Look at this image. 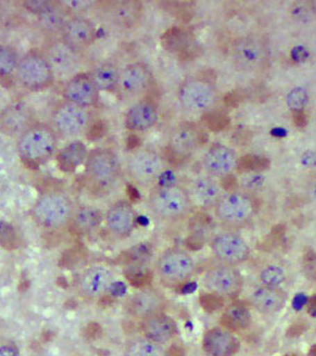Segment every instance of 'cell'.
I'll use <instances>...</instances> for the list:
<instances>
[{
	"label": "cell",
	"mask_w": 316,
	"mask_h": 356,
	"mask_svg": "<svg viewBox=\"0 0 316 356\" xmlns=\"http://www.w3.org/2000/svg\"><path fill=\"white\" fill-rule=\"evenodd\" d=\"M269 165V161L265 158L258 156L247 155L238 160L237 170L242 172H260L266 170Z\"/></svg>",
	"instance_id": "cell-39"
},
{
	"label": "cell",
	"mask_w": 316,
	"mask_h": 356,
	"mask_svg": "<svg viewBox=\"0 0 316 356\" xmlns=\"http://www.w3.org/2000/svg\"><path fill=\"white\" fill-rule=\"evenodd\" d=\"M142 13V3L139 1H117L112 9V18L116 26L131 30L140 22Z\"/></svg>",
	"instance_id": "cell-29"
},
{
	"label": "cell",
	"mask_w": 316,
	"mask_h": 356,
	"mask_svg": "<svg viewBox=\"0 0 316 356\" xmlns=\"http://www.w3.org/2000/svg\"><path fill=\"white\" fill-rule=\"evenodd\" d=\"M210 249L218 264L234 266L247 262L251 254L247 241L234 232H222L215 235L210 243Z\"/></svg>",
	"instance_id": "cell-9"
},
{
	"label": "cell",
	"mask_w": 316,
	"mask_h": 356,
	"mask_svg": "<svg viewBox=\"0 0 316 356\" xmlns=\"http://www.w3.org/2000/svg\"><path fill=\"white\" fill-rule=\"evenodd\" d=\"M220 324L224 328L237 332L249 328L251 324V314L247 306L240 303H233L222 312Z\"/></svg>",
	"instance_id": "cell-31"
},
{
	"label": "cell",
	"mask_w": 316,
	"mask_h": 356,
	"mask_svg": "<svg viewBox=\"0 0 316 356\" xmlns=\"http://www.w3.org/2000/svg\"><path fill=\"white\" fill-rule=\"evenodd\" d=\"M192 204L188 189L174 183L160 185L149 200L151 212L164 222H178L186 218Z\"/></svg>",
	"instance_id": "cell-2"
},
{
	"label": "cell",
	"mask_w": 316,
	"mask_h": 356,
	"mask_svg": "<svg viewBox=\"0 0 316 356\" xmlns=\"http://www.w3.org/2000/svg\"><path fill=\"white\" fill-rule=\"evenodd\" d=\"M181 106L191 113H203L213 107L216 101L214 81L207 76L189 79L178 88Z\"/></svg>",
	"instance_id": "cell-6"
},
{
	"label": "cell",
	"mask_w": 316,
	"mask_h": 356,
	"mask_svg": "<svg viewBox=\"0 0 316 356\" xmlns=\"http://www.w3.org/2000/svg\"><path fill=\"white\" fill-rule=\"evenodd\" d=\"M78 53L68 47L63 40L56 41L49 45L47 51V58L56 74L61 76H76V72L80 66Z\"/></svg>",
	"instance_id": "cell-24"
},
{
	"label": "cell",
	"mask_w": 316,
	"mask_h": 356,
	"mask_svg": "<svg viewBox=\"0 0 316 356\" xmlns=\"http://www.w3.org/2000/svg\"><path fill=\"white\" fill-rule=\"evenodd\" d=\"M159 120V111L151 101H141L133 106L126 115V126L128 130L147 131Z\"/></svg>",
	"instance_id": "cell-28"
},
{
	"label": "cell",
	"mask_w": 316,
	"mask_h": 356,
	"mask_svg": "<svg viewBox=\"0 0 316 356\" xmlns=\"http://www.w3.org/2000/svg\"><path fill=\"white\" fill-rule=\"evenodd\" d=\"M17 78L28 90L41 91L53 84L55 72L44 54L31 51L18 63Z\"/></svg>",
	"instance_id": "cell-4"
},
{
	"label": "cell",
	"mask_w": 316,
	"mask_h": 356,
	"mask_svg": "<svg viewBox=\"0 0 316 356\" xmlns=\"http://www.w3.org/2000/svg\"><path fill=\"white\" fill-rule=\"evenodd\" d=\"M88 154V149L84 143L74 141L58 154V166L62 172L72 174L86 162Z\"/></svg>",
	"instance_id": "cell-30"
},
{
	"label": "cell",
	"mask_w": 316,
	"mask_h": 356,
	"mask_svg": "<svg viewBox=\"0 0 316 356\" xmlns=\"http://www.w3.org/2000/svg\"><path fill=\"white\" fill-rule=\"evenodd\" d=\"M57 145V134L51 126L34 124L20 135L17 149L24 163L38 166L51 159Z\"/></svg>",
	"instance_id": "cell-1"
},
{
	"label": "cell",
	"mask_w": 316,
	"mask_h": 356,
	"mask_svg": "<svg viewBox=\"0 0 316 356\" xmlns=\"http://www.w3.org/2000/svg\"><path fill=\"white\" fill-rule=\"evenodd\" d=\"M49 1H26L24 3V8L28 11L32 12L33 14L38 15L47 5Z\"/></svg>",
	"instance_id": "cell-48"
},
{
	"label": "cell",
	"mask_w": 316,
	"mask_h": 356,
	"mask_svg": "<svg viewBox=\"0 0 316 356\" xmlns=\"http://www.w3.org/2000/svg\"><path fill=\"white\" fill-rule=\"evenodd\" d=\"M214 208L220 222L228 226H240L253 218L256 204L247 193L231 191L222 195Z\"/></svg>",
	"instance_id": "cell-8"
},
{
	"label": "cell",
	"mask_w": 316,
	"mask_h": 356,
	"mask_svg": "<svg viewBox=\"0 0 316 356\" xmlns=\"http://www.w3.org/2000/svg\"><path fill=\"white\" fill-rule=\"evenodd\" d=\"M286 293L281 287L260 285L251 296V303L262 314H274L280 312L286 303Z\"/></svg>",
	"instance_id": "cell-27"
},
{
	"label": "cell",
	"mask_w": 316,
	"mask_h": 356,
	"mask_svg": "<svg viewBox=\"0 0 316 356\" xmlns=\"http://www.w3.org/2000/svg\"><path fill=\"white\" fill-rule=\"evenodd\" d=\"M206 141V135L194 124H183L172 133L169 152L172 158L187 157L194 153Z\"/></svg>",
	"instance_id": "cell-19"
},
{
	"label": "cell",
	"mask_w": 316,
	"mask_h": 356,
	"mask_svg": "<svg viewBox=\"0 0 316 356\" xmlns=\"http://www.w3.org/2000/svg\"><path fill=\"white\" fill-rule=\"evenodd\" d=\"M236 153L230 147L222 145H214L208 149L203 160V168L209 176L224 179L233 175L237 170Z\"/></svg>",
	"instance_id": "cell-21"
},
{
	"label": "cell",
	"mask_w": 316,
	"mask_h": 356,
	"mask_svg": "<svg viewBox=\"0 0 316 356\" xmlns=\"http://www.w3.org/2000/svg\"><path fill=\"white\" fill-rule=\"evenodd\" d=\"M310 197H311L312 201L316 203V182L312 185L311 189H310Z\"/></svg>",
	"instance_id": "cell-55"
},
{
	"label": "cell",
	"mask_w": 316,
	"mask_h": 356,
	"mask_svg": "<svg viewBox=\"0 0 316 356\" xmlns=\"http://www.w3.org/2000/svg\"><path fill=\"white\" fill-rule=\"evenodd\" d=\"M292 56L297 61L301 62L307 58L308 54L303 47H297V49H293Z\"/></svg>",
	"instance_id": "cell-51"
},
{
	"label": "cell",
	"mask_w": 316,
	"mask_h": 356,
	"mask_svg": "<svg viewBox=\"0 0 316 356\" xmlns=\"http://www.w3.org/2000/svg\"><path fill=\"white\" fill-rule=\"evenodd\" d=\"M309 101V95L303 88H294L287 95V105L293 112L303 111Z\"/></svg>",
	"instance_id": "cell-41"
},
{
	"label": "cell",
	"mask_w": 316,
	"mask_h": 356,
	"mask_svg": "<svg viewBox=\"0 0 316 356\" xmlns=\"http://www.w3.org/2000/svg\"><path fill=\"white\" fill-rule=\"evenodd\" d=\"M0 356H16V352L12 348L5 347L0 349Z\"/></svg>",
	"instance_id": "cell-53"
},
{
	"label": "cell",
	"mask_w": 316,
	"mask_h": 356,
	"mask_svg": "<svg viewBox=\"0 0 316 356\" xmlns=\"http://www.w3.org/2000/svg\"><path fill=\"white\" fill-rule=\"evenodd\" d=\"M293 122L299 128H305L308 124V118L303 111L293 112Z\"/></svg>",
	"instance_id": "cell-49"
},
{
	"label": "cell",
	"mask_w": 316,
	"mask_h": 356,
	"mask_svg": "<svg viewBox=\"0 0 316 356\" xmlns=\"http://www.w3.org/2000/svg\"><path fill=\"white\" fill-rule=\"evenodd\" d=\"M162 45L172 53L178 54L183 61L199 57V45L194 35L190 31L181 28H172L162 36Z\"/></svg>",
	"instance_id": "cell-23"
},
{
	"label": "cell",
	"mask_w": 316,
	"mask_h": 356,
	"mask_svg": "<svg viewBox=\"0 0 316 356\" xmlns=\"http://www.w3.org/2000/svg\"><path fill=\"white\" fill-rule=\"evenodd\" d=\"M114 283V273L105 266H91L81 276V291L89 299H101L111 289Z\"/></svg>",
	"instance_id": "cell-22"
},
{
	"label": "cell",
	"mask_w": 316,
	"mask_h": 356,
	"mask_svg": "<svg viewBox=\"0 0 316 356\" xmlns=\"http://www.w3.org/2000/svg\"><path fill=\"white\" fill-rule=\"evenodd\" d=\"M311 10L307 7L305 3H299V5H294L292 8V15L294 16L297 19L303 20L308 19L309 16L311 15Z\"/></svg>",
	"instance_id": "cell-47"
},
{
	"label": "cell",
	"mask_w": 316,
	"mask_h": 356,
	"mask_svg": "<svg viewBox=\"0 0 316 356\" xmlns=\"http://www.w3.org/2000/svg\"><path fill=\"white\" fill-rule=\"evenodd\" d=\"M260 285L269 287H281L287 279V273L278 264H268L260 270Z\"/></svg>",
	"instance_id": "cell-37"
},
{
	"label": "cell",
	"mask_w": 316,
	"mask_h": 356,
	"mask_svg": "<svg viewBox=\"0 0 316 356\" xmlns=\"http://www.w3.org/2000/svg\"><path fill=\"white\" fill-rule=\"evenodd\" d=\"M203 122L210 130L219 132L228 126L230 120L228 116L222 113H208L203 116Z\"/></svg>",
	"instance_id": "cell-42"
},
{
	"label": "cell",
	"mask_w": 316,
	"mask_h": 356,
	"mask_svg": "<svg viewBox=\"0 0 316 356\" xmlns=\"http://www.w3.org/2000/svg\"><path fill=\"white\" fill-rule=\"evenodd\" d=\"M63 95L68 103L83 108L94 107L99 104V90L89 74H76L66 83Z\"/></svg>",
	"instance_id": "cell-16"
},
{
	"label": "cell",
	"mask_w": 316,
	"mask_h": 356,
	"mask_svg": "<svg viewBox=\"0 0 316 356\" xmlns=\"http://www.w3.org/2000/svg\"><path fill=\"white\" fill-rule=\"evenodd\" d=\"M165 356H183V350L180 347L174 346L167 352H165Z\"/></svg>",
	"instance_id": "cell-52"
},
{
	"label": "cell",
	"mask_w": 316,
	"mask_h": 356,
	"mask_svg": "<svg viewBox=\"0 0 316 356\" xmlns=\"http://www.w3.org/2000/svg\"><path fill=\"white\" fill-rule=\"evenodd\" d=\"M89 74L99 92L101 91H103V92L117 91L120 70L114 64H101L95 67Z\"/></svg>",
	"instance_id": "cell-33"
},
{
	"label": "cell",
	"mask_w": 316,
	"mask_h": 356,
	"mask_svg": "<svg viewBox=\"0 0 316 356\" xmlns=\"http://www.w3.org/2000/svg\"><path fill=\"white\" fill-rule=\"evenodd\" d=\"M74 213L72 201L62 193H47L39 197L35 204V218L44 228H63L68 222H72Z\"/></svg>",
	"instance_id": "cell-5"
},
{
	"label": "cell",
	"mask_w": 316,
	"mask_h": 356,
	"mask_svg": "<svg viewBox=\"0 0 316 356\" xmlns=\"http://www.w3.org/2000/svg\"><path fill=\"white\" fill-rule=\"evenodd\" d=\"M232 58L235 65L243 72H257L265 65L267 49L262 39L245 37L234 43Z\"/></svg>",
	"instance_id": "cell-12"
},
{
	"label": "cell",
	"mask_w": 316,
	"mask_h": 356,
	"mask_svg": "<svg viewBox=\"0 0 316 356\" xmlns=\"http://www.w3.org/2000/svg\"><path fill=\"white\" fill-rule=\"evenodd\" d=\"M303 268L308 277L316 279V255L314 253H308L303 260Z\"/></svg>",
	"instance_id": "cell-46"
},
{
	"label": "cell",
	"mask_w": 316,
	"mask_h": 356,
	"mask_svg": "<svg viewBox=\"0 0 316 356\" xmlns=\"http://www.w3.org/2000/svg\"><path fill=\"white\" fill-rule=\"evenodd\" d=\"M201 347L208 356H234L240 349V341L233 331L213 327L203 334Z\"/></svg>",
	"instance_id": "cell-20"
},
{
	"label": "cell",
	"mask_w": 316,
	"mask_h": 356,
	"mask_svg": "<svg viewBox=\"0 0 316 356\" xmlns=\"http://www.w3.org/2000/svg\"><path fill=\"white\" fill-rule=\"evenodd\" d=\"M203 284L208 293L216 297L234 298L242 291L243 277L237 266L218 264L206 270Z\"/></svg>",
	"instance_id": "cell-7"
},
{
	"label": "cell",
	"mask_w": 316,
	"mask_h": 356,
	"mask_svg": "<svg viewBox=\"0 0 316 356\" xmlns=\"http://www.w3.org/2000/svg\"><path fill=\"white\" fill-rule=\"evenodd\" d=\"M105 216L99 208L93 206H81L72 216V222L80 232H91L101 226Z\"/></svg>",
	"instance_id": "cell-35"
},
{
	"label": "cell",
	"mask_w": 316,
	"mask_h": 356,
	"mask_svg": "<svg viewBox=\"0 0 316 356\" xmlns=\"http://www.w3.org/2000/svg\"><path fill=\"white\" fill-rule=\"evenodd\" d=\"M153 82L151 70L145 64L132 63L120 70L117 92L124 99L140 97Z\"/></svg>",
	"instance_id": "cell-14"
},
{
	"label": "cell",
	"mask_w": 316,
	"mask_h": 356,
	"mask_svg": "<svg viewBox=\"0 0 316 356\" xmlns=\"http://www.w3.org/2000/svg\"><path fill=\"white\" fill-rule=\"evenodd\" d=\"M124 356H165V352L162 349V346L142 335L131 339L126 343Z\"/></svg>",
	"instance_id": "cell-36"
},
{
	"label": "cell",
	"mask_w": 316,
	"mask_h": 356,
	"mask_svg": "<svg viewBox=\"0 0 316 356\" xmlns=\"http://www.w3.org/2000/svg\"><path fill=\"white\" fill-rule=\"evenodd\" d=\"M20 239L16 229L7 222H0V245L7 250L19 247Z\"/></svg>",
	"instance_id": "cell-40"
},
{
	"label": "cell",
	"mask_w": 316,
	"mask_h": 356,
	"mask_svg": "<svg viewBox=\"0 0 316 356\" xmlns=\"http://www.w3.org/2000/svg\"><path fill=\"white\" fill-rule=\"evenodd\" d=\"M41 28L47 33L62 32L67 22L66 11L60 3L49 1V5L37 15Z\"/></svg>",
	"instance_id": "cell-32"
},
{
	"label": "cell",
	"mask_w": 316,
	"mask_h": 356,
	"mask_svg": "<svg viewBox=\"0 0 316 356\" xmlns=\"http://www.w3.org/2000/svg\"><path fill=\"white\" fill-rule=\"evenodd\" d=\"M139 145V139L136 136H131L128 138V149H134Z\"/></svg>",
	"instance_id": "cell-54"
},
{
	"label": "cell",
	"mask_w": 316,
	"mask_h": 356,
	"mask_svg": "<svg viewBox=\"0 0 316 356\" xmlns=\"http://www.w3.org/2000/svg\"><path fill=\"white\" fill-rule=\"evenodd\" d=\"M222 183L216 178L205 175L199 176L192 181L190 193L192 203L203 208L215 207L220 197H222Z\"/></svg>",
	"instance_id": "cell-26"
},
{
	"label": "cell",
	"mask_w": 316,
	"mask_h": 356,
	"mask_svg": "<svg viewBox=\"0 0 316 356\" xmlns=\"http://www.w3.org/2000/svg\"><path fill=\"white\" fill-rule=\"evenodd\" d=\"M63 3L66 5L64 6L66 9L72 10V12L86 11L89 8L94 5L93 1H87V0H85V1H83V0H76V1L74 0H68V1H64Z\"/></svg>",
	"instance_id": "cell-43"
},
{
	"label": "cell",
	"mask_w": 316,
	"mask_h": 356,
	"mask_svg": "<svg viewBox=\"0 0 316 356\" xmlns=\"http://www.w3.org/2000/svg\"><path fill=\"white\" fill-rule=\"evenodd\" d=\"M62 40L72 47V49L80 53L88 49L97 39V30L94 24L83 17V16H74L68 18L61 32Z\"/></svg>",
	"instance_id": "cell-17"
},
{
	"label": "cell",
	"mask_w": 316,
	"mask_h": 356,
	"mask_svg": "<svg viewBox=\"0 0 316 356\" xmlns=\"http://www.w3.org/2000/svg\"><path fill=\"white\" fill-rule=\"evenodd\" d=\"M106 226L112 235L118 239H126L132 235L137 225L136 210L130 202L114 203L105 214Z\"/></svg>",
	"instance_id": "cell-15"
},
{
	"label": "cell",
	"mask_w": 316,
	"mask_h": 356,
	"mask_svg": "<svg viewBox=\"0 0 316 356\" xmlns=\"http://www.w3.org/2000/svg\"><path fill=\"white\" fill-rule=\"evenodd\" d=\"M312 353H313V354H314V355H315V356H316V347H315V348H314V349H312Z\"/></svg>",
	"instance_id": "cell-56"
},
{
	"label": "cell",
	"mask_w": 316,
	"mask_h": 356,
	"mask_svg": "<svg viewBox=\"0 0 316 356\" xmlns=\"http://www.w3.org/2000/svg\"><path fill=\"white\" fill-rule=\"evenodd\" d=\"M140 328L143 337L160 346L169 343L178 333L176 320L164 312L141 320Z\"/></svg>",
	"instance_id": "cell-18"
},
{
	"label": "cell",
	"mask_w": 316,
	"mask_h": 356,
	"mask_svg": "<svg viewBox=\"0 0 316 356\" xmlns=\"http://www.w3.org/2000/svg\"><path fill=\"white\" fill-rule=\"evenodd\" d=\"M264 179L261 175L257 172H249V176L245 177L244 183L245 187L249 189H257L262 186L263 184Z\"/></svg>",
	"instance_id": "cell-45"
},
{
	"label": "cell",
	"mask_w": 316,
	"mask_h": 356,
	"mask_svg": "<svg viewBox=\"0 0 316 356\" xmlns=\"http://www.w3.org/2000/svg\"><path fill=\"white\" fill-rule=\"evenodd\" d=\"M301 162H303V165L308 166V168L316 166V154L307 152V153L303 154Z\"/></svg>",
	"instance_id": "cell-50"
},
{
	"label": "cell",
	"mask_w": 316,
	"mask_h": 356,
	"mask_svg": "<svg viewBox=\"0 0 316 356\" xmlns=\"http://www.w3.org/2000/svg\"><path fill=\"white\" fill-rule=\"evenodd\" d=\"M165 163L161 156L149 149L137 152L128 160V175L139 184H151L163 175Z\"/></svg>",
	"instance_id": "cell-13"
},
{
	"label": "cell",
	"mask_w": 316,
	"mask_h": 356,
	"mask_svg": "<svg viewBox=\"0 0 316 356\" xmlns=\"http://www.w3.org/2000/svg\"><path fill=\"white\" fill-rule=\"evenodd\" d=\"M197 268L193 256L178 248L164 251L155 264L156 275L163 284L168 286L184 284L194 276Z\"/></svg>",
	"instance_id": "cell-3"
},
{
	"label": "cell",
	"mask_w": 316,
	"mask_h": 356,
	"mask_svg": "<svg viewBox=\"0 0 316 356\" xmlns=\"http://www.w3.org/2000/svg\"><path fill=\"white\" fill-rule=\"evenodd\" d=\"M28 114L26 105L24 104H15L12 107L8 108L0 120V124L3 132L8 134L19 132L20 135L30 126H26Z\"/></svg>",
	"instance_id": "cell-34"
},
{
	"label": "cell",
	"mask_w": 316,
	"mask_h": 356,
	"mask_svg": "<svg viewBox=\"0 0 316 356\" xmlns=\"http://www.w3.org/2000/svg\"><path fill=\"white\" fill-rule=\"evenodd\" d=\"M17 54L12 47L0 44V79H6L17 70Z\"/></svg>",
	"instance_id": "cell-38"
},
{
	"label": "cell",
	"mask_w": 316,
	"mask_h": 356,
	"mask_svg": "<svg viewBox=\"0 0 316 356\" xmlns=\"http://www.w3.org/2000/svg\"><path fill=\"white\" fill-rule=\"evenodd\" d=\"M222 298L216 297V296L211 295V293H208L205 297L201 298V305L206 308V309L209 310V312H213V310L218 309L219 306L222 305V303L219 302H222Z\"/></svg>",
	"instance_id": "cell-44"
},
{
	"label": "cell",
	"mask_w": 316,
	"mask_h": 356,
	"mask_svg": "<svg viewBox=\"0 0 316 356\" xmlns=\"http://www.w3.org/2000/svg\"><path fill=\"white\" fill-rule=\"evenodd\" d=\"M53 122L64 136L76 137L88 132L91 128V116L86 108L67 102L56 108Z\"/></svg>",
	"instance_id": "cell-11"
},
{
	"label": "cell",
	"mask_w": 316,
	"mask_h": 356,
	"mask_svg": "<svg viewBox=\"0 0 316 356\" xmlns=\"http://www.w3.org/2000/svg\"><path fill=\"white\" fill-rule=\"evenodd\" d=\"M85 163L89 179L99 187L111 186L122 172L119 160L111 149H93Z\"/></svg>",
	"instance_id": "cell-10"
},
{
	"label": "cell",
	"mask_w": 316,
	"mask_h": 356,
	"mask_svg": "<svg viewBox=\"0 0 316 356\" xmlns=\"http://www.w3.org/2000/svg\"><path fill=\"white\" fill-rule=\"evenodd\" d=\"M164 298L153 289H142L132 293L126 301V309L135 318H143L163 312Z\"/></svg>",
	"instance_id": "cell-25"
}]
</instances>
